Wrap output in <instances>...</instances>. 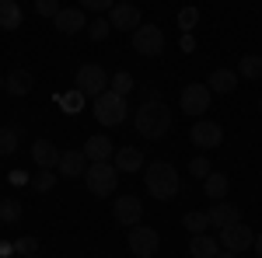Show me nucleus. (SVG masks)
<instances>
[{"label":"nucleus","instance_id":"nucleus-1","mask_svg":"<svg viewBox=\"0 0 262 258\" xmlns=\"http://www.w3.org/2000/svg\"><path fill=\"white\" fill-rule=\"evenodd\" d=\"M133 126H137V133L143 139H161L171 129V108L158 98L143 101L140 108H137V115H133Z\"/></svg>","mask_w":262,"mask_h":258},{"label":"nucleus","instance_id":"nucleus-2","mask_svg":"<svg viewBox=\"0 0 262 258\" xmlns=\"http://www.w3.org/2000/svg\"><path fill=\"white\" fill-rule=\"evenodd\" d=\"M143 185H147L150 199L168 202V199L179 196V168L168 160H154L150 168H143Z\"/></svg>","mask_w":262,"mask_h":258},{"label":"nucleus","instance_id":"nucleus-3","mask_svg":"<svg viewBox=\"0 0 262 258\" xmlns=\"http://www.w3.org/2000/svg\"><path fill=\"white\" fill-rule=\"evenodd\" d=\"M116 181H119V171H116V164H108V160H98V164H88V171H84V185H88V192L91 196H112L116 192Z\"/></svg>","mask_w":262,"mask_h":258},{"label":"nucleus","instance_id":"nucleus-4","mask_svg":"<svg viewBox=\"0 0 262 258\" xmlns=\"http://www.w3.org/2000/svg\"><path fill=\"white\" fill-rule=\"evenodd\" d=\"M91 108H95V119H98L101 126H122V122H126V98L116 95V91L98 95Z\"/></svg>","mask_w":262,"mask_h":258},{"label":"nucleus","instance_id":"nucleus-5","mask_svg":"<svg viewBox=\"0 0 262 258\" xmlns=\"http://www.w3.org/2000/svg\"><path fill=\"white\" fill-rule=\"evenodd\" d=\"M74 77H77V91H81L84 98H98V95H105V91H108L112 74H105L98 63H84Z\"/></svg>","mask_w":262,"mask_h":258},{"label":"nucleus","instance_id":"nucleus-6","mask_svg":"<svg viewBox=\"0 0 262 258\" xmlns=\"http://www.w3.org/2000/svg\"><path fill=\"white\" fill-rule=\"evenodd\" d=\"M213 91L206 87V84H185L179 95V108L185 112V115H192V119H200V115H206V108L213 105Z\"/></svg>","mask_w":262,"mask_h":258},{"label":"nucleus","instance_id":"nucleus-7","mask_svg":"<svg viewBox=\"0 0 262 258\" xmlns=\"http://www.w3.org/2000/svg\"><path fill=\"white\" fill-rule=\"evenodd\" d=\"M133 53L137 56H161L164 53V32L158 25H140L133 32Z\"/></svg>","mask_w":262,"mask_h":258},{"label":"nucleus","instance_id":"nucleus-8","mask_svg":"<svg viewBox=\"0 0 262 258\" xmlns=\"http://www.w3.org/2000/svg\"><path fill=\"white\" fill-rule=\"evenodd\" d=\"M217 241H221L224 251H234V255H242V251H248L252 244H255V234L245 227L242 220L238 223H231V227H224V230H217Z\"/></svg>","mask_w":262,"mask_h":258},{"label":"nucleus","instance_id":"nucleus-9","mask_svg":"<svg viewBox=\"0 0 262 258\" xmlns=\"http://www.w3.org/2000/svg\"><path fill=\"white\" fill-rule=\"evenodd\" d=\"M158 248H161V238H158L154 227H143V223L129 227V251L137 258H154Z\"/></svg>","mask_w":262,"mask_h":258},{"label":"nucleus","instance_id":"nucleus-10","mask_svg":"<svg viewBox=\"0 0 262 258\" xmlns=\"http://www.w3.org/2000/svg\"><path fill=\"white\" fill-rule=\"evenodd\" d=\"M189 139H192L196 147H203V150H213V147H221V143H224V126H221V122L203 119V122H196V126L189 129Z\"/></svg>","mask_w":262,"mask_h":258},{"label":"nucleus","instance_id":"nucleus-11","mask_svg":"<svg viewBox=\"0 0 262 258\" xmlns=\"http://www.w3.org/2000/svg\"><path fill=\"white\" fill-rule=\"evenodd\" d=\"M112 217L119 227H137L143 217V202L137 196H119L116 199V206H112Z\"/></svg>","mask_w":262,"mask_h":258},{"label":"nucleus","instance_id":"nucleus-12","mask_svg":"<svg viewBox=\"0 0 262 258\" xmlns=\"http://www.w3.org/2000/svg\"><path fill=\"white\" fill-rule=\"evenodd\" d=\"M108 25H112V32H137L143 25L137 4H116V7L108 11Z\"/></svg>","mask_w":262,"mask_h":258},{"label":"nucleus","instance_id":"nucleus-13","mask_svg":"<svg viewBox=\"0 0 262 258\" xmlns=\"http://www.w3.org/2000/svg\"><path fill=\"white\" fill-rule=\"evenodd\" d=\"M53 25H56V32H63V35H77V32L88 28V14H84V7H63L60 14L53 18Z\"/></svg>","mask_w":262,"mask_h":258},{"label":"nucleus","instance_id":"nucleus-14","mask_svg":"<svg viewBox=\"0 0 262 258\" xmlns=\"http://www.w3.org/2000/svg\"><path fill=\"white\" fill-rule=\"evenodd\" d=\"M88 164H91V160L84 157V150H67V154H60V164H56V171H60L63 178H84Z\"/></svg>","mask_w":262,"mask_h":258},{"label":"nucleus","instance_id":"nucleus-15","mask_svg":"<svg viewBox=\"0 0 262 258\" xmlns=\"http://www.w3.org/2000/svg\"><path fill=\"white\" fill-rule=\"evenodd\" d=\"M32 160H35L39 171H49V168L60 164V150H56L49 139H35V143H32Z\"/></svg>","mask_w":262,"mask_h":258},{"label":"nucleus","instance_id":"nucleus-16","mask_svg":"<svg viewBox=\"0 0 262 258\" xmlns=\"http://www.w3.org/2000/svg\"><path fill=\"white\" fill-rule=\"evenodd\" d=\"M206 217H210V227L213 230H224V227H231V223H238V206H231V202H213L210 209H206Z\"/></svg>","mask_w":262,"mask_h":258},{"label":"nucleus","instance_id":"nucleus-17","mask_svg":"<svg viewBox=\"0 0 262 258\" xmlns=\"http://www.w3.org/2000/svg\"><path fill=\"white\" fill-rule=\"evenodd\" d=\"M81 150H84V157L91 160V164L116 157V147H112V139H108V136H88V143H84Z\"/></svg>","mask_w":262,"mask_h":258},{"label":"nucleus","instance_id":"nucleus-18","mask_svg":"<svg viewBox=\"0 0 262 258\" xmlns=\"http://www.w3.org/2000/svg\"><path fill=\"white\" fill-rule=\"evenodd\" d=\"M238 70H227V66H221V70H213L210 74V80H206V87L213 91V95H231L234 87H238Z\"/></svg>","mask_w":262,"mask_h":258},{"label":"nucleus","instance_id":"nucleus-19","mask_svg":"<svg viewBox=\"0 0 262 258\" xmlns=\"http://www.w3.org/2000/svg\"><path fill=\"white\" fill-rule=\"evenodd\" d=\"M189 255L192 258H217L221 255V241L210 234H192L189 238Z\"/></svg>","mask_w":262,"mask_h":258},{"label":"nucleus","instance_id":"nucleus-20","mask_svg":"<svg viewBox=\"0 0 262 258\" xmlns=\"http://www.w3.org/2000/svg\"><path fill=\"white\" fill-rule=\"evenodd\" d=\"M116 171H126V175H133V171H140L143 168V154L137 150V147H122V150H116Z\"/></svg>","mask_w":262,"mask_h":258},{"label":"nucleus","instance_id":"nucleus-21","mask_svg":"<svg viewBox=\"0 0 262 258\" xmlns=\"http://www.w3.org/2000/svg\"><path fill=\"white\" fill-rule=\"evenodd\" d=\"M203 189H206V199L221 202V199H227V189H231V181H227V175H221V171H210V175L203 178Z\"/></svg>","mask_w":262,"mask_h":258},{"label":"nucleus","instance_id":"nucleus-22","mask_svg":"<svg viewBox=\"0 0 262 258\" xmlns=\"http://www.w3.org/2000/svg\"><path fill=\"white\" fill-rule=\"evenodd\" d=\"M21 21H25V14H21L18 0H0V28L14 32V28H21Z\"/></svg>","mask_w":262,"mask_h":258},{"label":"nucleus","instance_id":"nucleus-23","mask_svg":"<svg viewBox=\"0 0 262 258\" xmlns=\"http://www.w3.org/2000/svg\"><path fill=\"white\" fill-rule=\"evenodd\" d=\"M32 84H35V77H32L28 70H11V74H7V84H4V91L21 98V95H28V91H32Z\"/></svg>","mask_w":262,"mask_h":258},{"label":"nucleus","instance_id":"nucleus-24","mask_svg":"<svg viewBox=\"0 0 262 258\" xmlns=\"http://www.w3.org/2000/svg\"><path fill=\"white\" fill-rule=\"evenodd\" d=\"M182 230H189V234H206V230H210V217H206V209H192V213H185V217H182Z\"/></svg>","mask_w":262,"mask_h":258},{"label":"nucleus","instance_id":"nucleus-25","mask_svg":"<svg viewBox=\"0 0 262 258\" xmlns=\"http://www.w3.org/2000/svg\"><path fill=\"white\" fill-rule=\"evenodd\" d=\"M21 143V129L14 126H0V157H11Z\"/></svg>","mask_w":262,"mask_h":258},{"label":"nucleus","instance_id":"nucleus-26","mask_svg":"<svg viewBox=\"0 0 262 258\" xmlns=\"http://www.w3.org/2000/svg\"><path fill=\"white\" fill-rule=\"evenodd\" d=\"M238 77H245V80H259V77H262V56H255V53L242 56V63H238Z\"/></svg>","mask_w":262,"mask_h":258},{"label":"nucleus","instance_id":"nucleus-27","mask_svg":"<svg viewBox=\"0 0 262 258\" xmlns=\"http://www.w3.org/2000/svg\"><path fill=\"white\" fill-rule=\"evenodd\" d=\"M137 84H133V74H126V70H119V74H112V80H108V91H116V95H129Z\"/></svg>","mask_w":262,"mask_h":258},{"label":"nucleus","instance_id":"nucleus-28","mask_svg":"<svg viewBox=\"0 0 262 258\" xmlns=\"http://www.w3.org/2000/svg\"><path fill=\"white\" fill-rule=\"evenodd\" d=\"M0 220H4V223H18L21 220V202L18 199H4V202H0Z\"/></svg>","mask_w":262,"mask_h":258},{"label":"nucleus","instance_id":"nucleus-29","mask_svg":"<svg viewBox=\"0 0 262 258\" xmlns=\"http://www.w3.org/2000/svg\"><path fill=\"white\" fill-rule=\"evenodd\" d=\"M108 32H112V25H108V18H95V21H88V35H91V42L108 39Z\"/></svg>","mask_w":262,"mask_h":258},{"label":"nucleus","instance_id":"nucleus-30","mask_svg":"<svg viewBox=\"0 0 262 258\" xmlns=\"http://www.w3.org/2000/svg\"><path fill=\"white\" fill-rule=\"evenodd\" d=\"M196 25H200V11H196V7H182L179 11V28L182 32H192Z\"/></svg>","mask_w":262,"mask_h":258},{"label":"nucleus","instance_id":"nucleus-31","mask_svg":"<svg viewBox=\"0 0 262 258\" xmlns=\"http://www.w3.org/2000/svg\"><path fill=\"white\" fill-rule=\"evenodd\" d=\"M60 11V0H35V14H42V18H56Z\"/></svg>","mask_w":262,"mask_h":258},{"label":"nucleus","instance_id":"nucleus-32","mask_svg":"<svg viewBox=\"0 0 262 258\" xmlns=\"http://www.w3.org/2000/svg\"><path fill=\"white\" fill-rule=\"evenodd\" d=\"M116 4H119V0H81L84 11H95V14H108Z\"/></svg>","mask_w":262,"mask_h":258},{"label":"nucleus","instance_id":"nucleus-33","mask_svg":"<svg viewBox=\"0 0 262 258\" xmlns=\"http://www.w3.org/2000/svg\"><path fill=\"white\" fill-rule=\"evenodd\" d=\"M189 175L206 178V175H210V160H206V157H192V164H189Z\"/></svg>","mask_w":262,"mask_h":258},{"label":"nucleus","instance_id":"nucleus-34","mask_svg":"<svg viewBox=\"0 0 262 258\" xmlns=\"http://www.w3.org/2000/svg\"><path fill=\"white\" fill-rule=\"evenodd\" d=\"M53 185H56V175H53V171H39V175H35V189H39V192H49Z\"/></svg>","mask_w":262,"mask_h":258},{"label":"nucleus","instance_id":"nucleus-35","mask_svg":"<svg viewBox=\"0 0 262 258\" xmlns=\"http://www.w3.org/2000/svg\"><path fill=\"white\" fill-rule=\"evenodd\" d=\"M14 248H18V255H35V251H39V241L35 238H21Z\"/></svg>","mask_w":262,"mask_h":258},{"label":"nucleus","instance_id":"nucleus-36","mask_svg":"<svg viewBox=\"0 0 262 258\" xmlns=\"http://www.w3.org/2000/svg\"><path fill=\"white\" fill-rule=\"evenodd\" d=\"M81 91H74V95H67V98H60L63 101V108H70V112H77V108H81Z\"/></svg>","mask_w":262,"mask_h":258},{"label":"nucleus","instance_id":"nucleus-37","mask_svg":"<svg viewBox=\"0 0 262 258\" xmlns=\"http://www.w3.org/2000/svg\"><path fill=\"white\" fill-rule=\"evenodd\" d=\"M196 49V39H192V32H182V53H192Z\"/></svg>","mask_w":262,"mask_h":258},{"label":"nucleus","instance_id":"nucleus-38","mask_svg":"<svg viewBox=\"0 0 262 258\" xmlns=\"http://www.w3.org/2000/svg\"><path fill=\"white\" fill-rule=\"evenodd\" d=\"M252 248H255V251H259V258H262V234L255 238V244H252Z\"/></svg>","mask_w":262,"mask_h":258},{"label":"nucleus","instance_id":"nucleus-39","mask_svg":"<svg viewBox=\"0 0 262 258\" xmlns=\"http://www.w3.org/2000/svg\"><path fill=\"white\" fill-rule=\"evenodd\" d=\"M217 258H238V255H234V251H224V248H221V255H217Z\"/></svg>","mask_w":262,"mask_h":258},{"label":"nucleus","instance_id":"nucleus-40","mask_svg":"<svg viewBox=\"0 0 262 258\" xmlns=\"http://www.w3.org/2000/svg\"><path fill=\"white\" fill-rule=\"evenodd\" d=\"M4 84H7V77H0V87H4Z\"/></svg>","mask_w":262,"mask_h":258},{"label":"nucleus","instance_id":"nucleus-41","mask_svg":"<svg viewBox=\"0 0 262 258\" xmlns=\"http://www.w3.org/2000/svg\"><path fill=\"white\" fill-rule=\"evenodd\" d=\"M21 258H39V255H21Z\"/></svg>","mask_w":262,"mask_h":258},{"label":"nucleus","instance_id":"nucleus-42","mask_svg":"<svg viewBox=\"0 0 262 258\" xmlns=\"http://www.w3.org/2000/svg\"><path fill=\"white\" fill-rule=\"evenodd\" d=\"M119 4H133V0H119Z\"/></svg>","mask_w":262,"mask_h":258},{"label":"nucleus","instance_id":"nucleus-43","mask_svg":"<svg viewBox=\"0 0 262 258\" xmlns=\"http://www.w3.org/2000/svg\"><path fill=\"white\" fill-rule=\"evenodd\" d=\"M259 108H262V98H259Z\"/></svg>","mask_w":262,"mask_h":258}]
</instances>
